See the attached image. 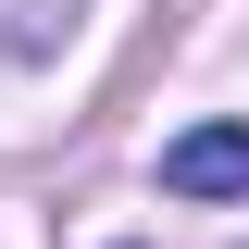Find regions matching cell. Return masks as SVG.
<instances>
[{
    "mask_svg": "<svg viewBox=\"0 0 249 249\" xmlns=\"http://www.w3.org/2000/svg\"><path fill=\"white\" fill-rule=\"evenodd\" d=\"M162 187L175 199H249V124H187L162 150Z\"/></svg>",
    "mask_w": 249,
    "mask_h": 249,
    "instance_id": "6da1fadb",
    "label": "cell"
},
{
    "mask_svg": "<svg viewBox=\"0 0 249 249\" xmlns=\"http://www.w3.org/2000/svg\"><path fill=\"white\" fill-rule=\"evenodd\" d=\"M62 25H75V0H0V62L62 50Z\"/></svg>",
    "mask_w": 249,
    "mask_h": 249,
    "instance_id": "7a4b0ae2",
    "label": "cell"
}]
</instances>
